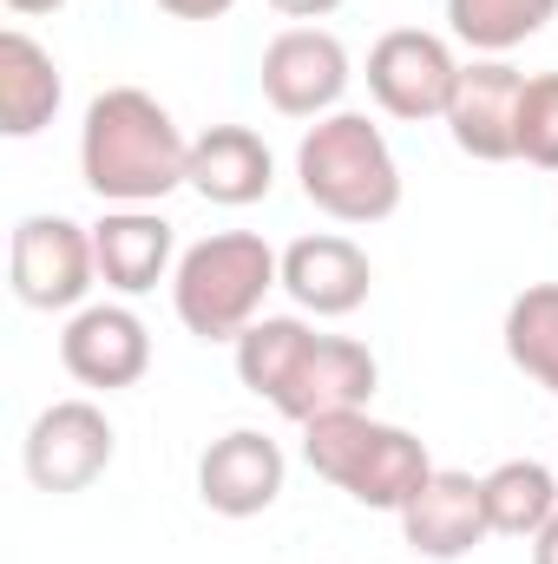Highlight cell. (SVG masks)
Returning <instances> with one entry per match:
<instances>
[{
    "label": "cell",
    "instance_id": "cell-1",
    "mask_svg": "<svg viewBox=\"0 0 558 564\" xmlns=\"http://www.w3.org/2000/svg\"><path fill=\"white\" fill-rule=\"evenodd\" d=\"M79 177L99 204L151 210L178 184H191V139L144 86H106L79 126Z\"/></svg>",
    "mask_w": 558,
    "mask_h": 564
},
{
    "label": "cell",
    "instance_id": "cell-2",
    "mask_svg": "<svg viewBox=\"0 0 558 564\" xmlns=\"http://www.w3.org/2000/svg\"><path fill=\"white\" fill-rule=\"evenodd\" d=\"M302 197L335 224H388L401 210V164L368 112H329L296 144Z\"/></svg>",
    "mask_w": 558,
    "mask_h": 564
},
{
    "label": "cell",
    "instance_id": "cell-3",
    "mask_svg": "<svg viewBox=\"0 0 558 564\" xmlns=\"http://www.w3.org/2000/svg\"><path fill=\"white\" fill-rule=\"evenodd\" d=\"M302 459L315 479H329L335 492H348L368 512H401L420 492V479L433 473V459L415 433L395 421H375L368 408L309 421L302 426Z\"/></svg>",
    "mask_w": 558,
    "mask_h": 564
},
{
    "label": "cell",
    "instance_id": "cell-4",
    "mask_svg": "<svg viewBox=\"0 0 558 564\" xmlns=\"http://www.w3.org/2000/svg\"><path fill=\"white\" fill-rule=\"evenodd\" d=\"M282 289V257L257 230H217L191 243L171 270V308L197 341H237L257 315L264 295Z\"/></svg>",
    "mask_w": 558,
    "mask_h": 564
},
{
    "label": "cell",
    "instance_id": "cell-5",
    "mask_svg": "<svg viewBox=\"0 0 558 564\" xmlns=\"http://www.w3.org/2000/svg\"><path fill=\"white\" fill-rule=\"evenodd\" d=\"M7 276L13 295L40 315H73L86 308L93 282H99V257H93V230L73 224V217H53V210H33L13 224V243H7Z\"/></svg>",
    "mask_w": 558,
    "mask_h": 564
},
{
    "label": "cell",
    "instance_id": "cell-6",
    "mask_svg": "<svg viewBox=\"0 0 558 564\" xmlns=\"http://www.w3.org/2000/svg\"><path fill=\"white\" fill-rule=\"evenodd\" d=\"M112 453H119V433L106 421V408H99V401H79V394L40 408L33 426H26V440H20L26 479H33L40 492H53V499L86 492V486L112 466Z\"/></svg>",
    "mask_w": 558,
    "mask_h": 564
},
{
    "label": "cell",
    "instance_id": "cell-7",
    "mask_svg": "<svg viewBox=\"0 0 558 564\" xmlns=\"http://www.w3.org/2000/svg\"><path fill=\"white\" fill-rule=\"evenodd\" d=\"M460 86V59L440 33L427 26H395L368 46V99L401 119V126H427L447 119V99Z\"/></svg>",
    "mask_w": 558,
    "mask_h": 564
},
{
    "label": "cell",
    "instance_id": "cell-8",
    "mask_svg": "<svg viewBox=\"0 0 558 564\" xmlns=\"http://www.w3.org/2000/svg\"><path fill=\"white\" fill-rule=\"evenodd\" d=\"M375 388H382V361H375L362 341H348V335H315V328H309V341H302V355L289 361L282 388L270 394V408H277L282 421L309 426V421H322V414H355V408H368Z\"/></svg>",
    "mask_w": 558,
    "mask_h": 564
},
{
    "label": "cell",
    "instance_id": "cell-9",
    "mask_svg": "<svg viewBox=\"0 0 558 564\" xmlns=\"http://www.w3.org/2000/svg\"><path fill=\"white\" fill-rule=\"evenodd\" d=\"M257 79H264V99L282 119H329V112H342V93H348L355 66H348V46L329 26H282L264 46Z\"/></svg>",
    "mask_w": 558,
    "mask_h": 564
},
{
    "label": "cell",
    "instance_id": "cell-10",
    "mask_svg": "<svg viewBox=\"0 0 558 564\" xmlns=\"http://www.w3.org/2000/svg\"><path fill=\"white\" fill-rule=\"evenodd\" d=\"M60 368L79 388H99V394L139 388L144 368H151V328L126 302H86L60 328Z\"/></svg>",
    "mask_w": 558,
    "mask_h": 564
},
{
    "label": "cell",
    "instance_id": "cell-11",
    "mask_svg": "<svg viewBox=\"0 0 558 564\" xmlns=\"http://www.w3.org/2000/svg\"><path fill=\"white\" fill-rule=\"evenodd\" d=\"M519 99H526V73L506 59H466L460 86L447 99V132L473 164H506L519 158Z\"/></svg>",
    "mask_w": 558,
    "mask_h": 564
},
{
    "label": "cell",
    "instance_id": "cell-12",
    "mask_svg": "<svg viewBox=\"0 0 558 564\" xmlns=\"http://www.w3.org/2000/svg\"><path fill=\"white\" fill-rule=\"evenodd\" d=\"M395 519H401L408 552L427 558V564H453V558H466V552H480V545L493 539L480 479H473V473H453V466H433V473L420 479V492L395 512Z\"/></svg>",
    "mask_w": 558,
    "mask_h": 564
},
{
    "label": "cell",
    "instance_id": "cell-13",
    "mask_svg": "<svg viewBox=\"0 0 558 564\" xmlns=\"http://www.w3.org/2000/svg\"><path fill=\"white\" fill-rule=\"evenodd\" d=\"M282 479H289V459H282L277 440L257 433V426H230L197 459V499L217 519H257V512H270L282 499Z\"/></svg>",
    "mask_w": 558,
    "mask_h": 564
},
{
    "label": "cell",
    "instance_id": "cell-14",
    "mask_svg": "<svg viewBox=\"0 0 558 564\" xmlns=\"http://www.w3.org/2000/svg\"><path fill=\"white\" fill-rule=\"evenodd\" d=\"M282 289L302 315H355L375 289V263L355 237H335V230H315V237H296L282 250Z\"/></svg>",
    "mask_w": 558,
    "mask_h": 564
},
{
    "label": "cell",
    "instance_id": "cell-15",
    "mask_svg": "<svg viewBox=\"0 0 558 564\" xmlns=\"http://www.w3.org/2000/svg\"><path fill=\"white\" fill-rule=\"evenodd\" d=\"M93 257H99V282L112 295H144L178 270V230L158 210L119 204L93 224Z\"/></svg>",
    "mask_w": 558,
    "mask_h": 564
},
{
    "label": "cell",
    "instance_id": "cell-16",
    "mask_svg": "<svg viewBox=\"0 0 558 564\" xmlns=\"http://www.w3.org/2000/svg\"><path fill=\"white\" fill-rule=\"evenodd\" d=\"M270 184H277V158L250 126H211L191 139V191L204 204L244 210V204H264Z\"/></svg>",
    "mask_w": 558,
    "mask_h": 564
},
{
    "label": "cell",
    "instance_id": "cell-17",
    "mask_svg": "<svg viewBox=\"0 0 558 564\" xmlns=\"http://www.w3.org/2000/svg\"><path fill=\"white\" fill-rule=\"evenodd\" d=\"M60 99H66L60 59L26 26H7L0 33V132L7 139H40L53 126Z\"/></svg>",
    "mask_w": 558,
    "mask_h": 564
},
{
    "label": "cell",
    "instance_id": "cell-18",
    "mask_svg": "<svg viewBox=\"0 0 558 564\" xmlns=\"http://www.w3.org/2000/svg\"><path fill=\"white\" fill-rule=\"evenodd\" d=\"M480 492H486V525L493 539H539L546 519L558 512V479L546 459H500L493 473H480Z\"/></svg>",
    "mask_w": 558,
    "mask_h": 564
},
{
    "label": "cell",
    "instance_id": "cell-19",
    "mask_svg": "<svg viewBox=\"0 0 558 564\" xmlns=\"http://www.w3.org/2000/svg\"><path fill=\"white\" fill-rule=\"evenodd\" d=\"M558 0H447V33L473 59H506L533 33H546Z\"/></svg>",
    "mask_w": 558,
    "mask_h": 564
},
{
    "label": "cell",
    "instance_id": "cell-20",
    "mask_svg": "<svg viewBox=\"0 0 558 564\" xmlns=\"http://www.w3.org/2000/svg\"><path fill=\"white\" fill-rule=\"evenodd\" d=\"M506 361L558 401V282H526L506 302Z\"/></svg>",
    "mask_w": 558,
    "mask_h": 564
},
{
    "label": "cell",
    "instance_id": "cell-21",
    "mask_svg": "<svg viewBox=\"0 0 558 564\" xmlns=\"http://www.w3.org/2000/svg\"><path fill=\"white\" fill-rule=\"evenodd\" d=\"M302 341H309V322L302 315H257L230 348H237V381L250 388V394H277L282 375H289V361L302 355Z\"/></svg>",
    "mask_w": 558,
    "mask_h": 564
},
{
    "label": "cell",
    "instance_id": "cell-22",
    "mask_svg": "<svg viewBox=\"0 0 558 564\" xmlns=\"http://www.w3.org/2000/svg\"><path fill=\"white\" fill-rule=\"evenodd\" d=\"M519 158L558 171V73H533L519 99Z\"/></svg>",
    "mask_w": 558,
    "mask_h": 564
},
{
    "label": "cell",
    "instance_id": "cell-23",
    "mask_svg": "<svg viewBox=\"0 0 558 564\" xmlns=\"http://www.w3.org/2000/svg\"><path fill=\"white\" fill-rule=\"evenodd\" d=\"M237 0H158V13H171V20H224Z\"/></svg>",
    "mask_w": 558,
    "mask_h": 564
},
{
    "label": "cell",
    "instance_id": "cell-24",
    "mask_svg": "<svg viewBox=\"0 0 558 564\" xmlns=\"http://www.w3.org/2000/svg\"><path fill=\"white\" fill-rule=\"evenodd\" d=\"M270 7H277L282 20H296V26H315V20H329L342 0H270Z\"/></svg>",
    "mask_w": 558,
    "mask_h": 564
},
{
    "label": "cell",
    "instance_id": "cell-25",
    "mask_svg": "<svg viewBox=\"0 0 558 564\" xmlns=\"http://www.w3.org/2000/svg\"><path fill=\"white\" fill-rule=\"evenodd\" d=\"M533 564H558V512L546 519V532L533 539Z\"/></svg>",
    "mask_w": 558,
    "mask_h": 564
},
{
    "label": "cell",
    "instance_id": "cell-26",
    "mask_svg": "<svg viewBox=\"0 0 558 564\" xmlns=\"http://www.w3.org/2000/svg\"><path fill=\"white\" fill-rule=\"evenodd\" d=\"M66 0H7V13H20V20H33V13H60Z\"/></svg>",
    "mask_w": 558,
    "mask_h": 564
}]
</instances>
